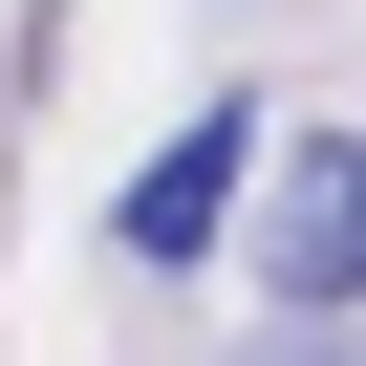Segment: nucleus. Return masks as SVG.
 I'll return each mask as SVG.
<instances>
[{
    "mask_svg": "<svg viewBox=\"0 0 366 366\" xmlns=\"http://www.w3.org/2000/svg\"><path fill=\"white\" fill-rule=\"evenodd\" d=\"M259 302H280V323H345V302H366V129H302V151H280Z\"/></svg>",
    "mask_w": 366,
    "mask_h": 366,
    "instance_id": "1",
    "label": "nucleus"
},
{
    "mask_svg": "<svg viewBox=\"0 0 366 366\" xmlns=\"http://www.w3.org/2000/svg\"><path fill=\"white\" fill-rule=\"evenodd\" d=\"M237 194H259V108H194V129L129 172V216H108V237L172 280V259H216V237H237Z\"/></svg>",
    "mask_w": 366,
    "mask_h": 366,
    "instance_id": "2",
    "label": "nucleus"
}]
</instances>
